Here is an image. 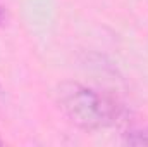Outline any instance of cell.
Here are the masks:
<instances>
[{"label": "cell", "instance_id": "277c9868", "mask_svg": "<svg viewBox=\"0 0 148 147\" xmlns=\"http://www.w3.org/2000/svg\"><path fill=\"white\" fill-rule=\"evenodd\" d=\"M2 97H3V88H2V83H0V101H2Z\"/></svg>", "mask_w": 148, "mask_h": 147}, {"label": "cell", "instance_id": "6da1fadb", "mask_svg": "<svg viewBox=\"0 0 148 147\" xmlns=\"http://www.w3.org/2000/svg\"><path fill=\"white\" fill-rule=\"evenodd\" d=\"M55 101L67 119L83 130L100 132L126 121V109L115 97L79 81L59 83Z\"/></svg>", "mask_w": 148, "mask_h": 147}, {"label": "cell", "instance_id": "5b68a950", "mask_svg": "<svg viewBox=\"0 0 148 147\" xmlns=\"http://www.w3.org/2000/svg\"><path fill=\"white\" fill-rule=\"evenodd\" d=\"M3 144H5V142H3V139L0 137V146H3Z\"/></svg>", "mask_w": 148, "mask_h": 147}, {"label": "cell", "instance_id": "7a4b0ae2", "mask_svg": "<svg viewBox=\"0 0 148 147\" xmlns=\"http://www.w3.org/2000/svg\"><path fill=\"white\" fill-rule=\"evenodd\" d=\"M122 144L126 146H148V126H131L122 133Z\"/></svg>", "mask_w": 148, "mask_h": 147}, {"label": "cell", "instance_id": "3957f363", "mask_svg": "<svg viewBox=\"0 0 148 147\" xmlns=\"http://www.w3.org/2000/svg\"><path fill=\"white\" fill-rule=\"evenodd\" d=\"M7 21H9V14H7L5 5H3V3H2V0H0V26H5V24H7Z\"/></svg>", "mask_w": 148, "mask_h": 147}]
</instances>
